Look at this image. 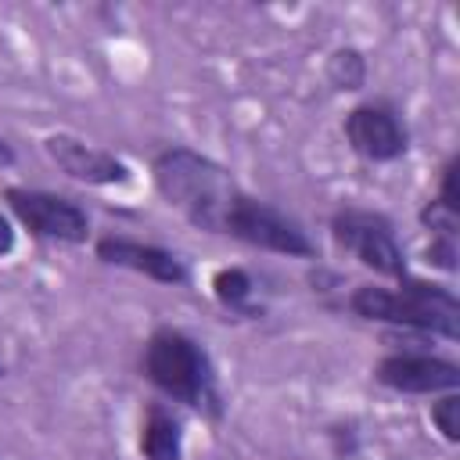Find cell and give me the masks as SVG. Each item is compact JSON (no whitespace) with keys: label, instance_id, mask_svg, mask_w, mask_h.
I'll use <instances>...</instances> for the list:
<instances>
[{"label":"cell","instance_id":"cell-1","mask_svg":"<svg viewBox=\"0 0 460 460\" xmlns=\"http://www.w3.org/2000/svg\"><path fill=\"white\" fill-rule=\"evenodd\" d=\"M140 374L169 402L187 406L205 420H223V392L216 363L194 334L180 327H155L140 352Z\"/></svg>","mask_w":460,"mask_h":460},{"label":"cell","instance_id":"cell-2","mask_svg":"<svg viewBox=\"0 0 460 460\" xmlns=\"http://www.w3.org/2000/svg\"><path fill=\"white\" fill-rule=\"evenodd\" d=\"M151 180L165 205H172L190 226L208 234L223 230V216L241 194L226 165L183 144H172L151 158Z\"/></svg>","mask_w":460,"mask_h":460},{"label":"cell","instance_id":"cell-3","mask_svg":"<svg viewBox=\"0 0 460 460\" xmlns=\"http://www.w3.org/2000/svg\"><path fill=\"white\" fill-rule=\"evenodd\" d=\"M349 309L359 320L388 323L395 331L431 334V338H446V341L460 338V298L453 295V288H446L438 280L402 277V280H395V288L359 284L349 291Z\"/></svg>","mask_w":460,"mask_h":460},{"label":"cell","instance_id":"cell-4","mask_svg":"<svg viewBox=\"0 0 460 460\" xmlns=\"http://www.w3.org/2000/svg\"><path fill=\"white\" fill-rule=\"evenodd\" d=\"M219 234L234 237V241H241V244L273 252V255L305 259V262H316V259H320L316 241L309 237V230H305L295 216L280 212L277 205H270V201H262V198H255V194H248V190H241V194L230 201Z\"/></svg>","mask_w":460,"mask_h":460},{"label":"cell","instance_id":"cell-5","mask_svg":"<svg viewBox=\"0 0 460 460\" xmlns=\"http://www.w3.org/2000/svg\"><path fill=\"white\" fill-rule=\"evenodd\" d=\"M331 237L345 255H352L374 277H381V280L410 277L406 252H402V244L395 237V226L385 212L359 208V205H341L331 216Z\"/></svg>","mask_w":460,"mask_h":460},{"label":"cell","instance_id":"cell-6","mask_svg":"<svg viewBox=\"0 0 460 460\" xmlns=\"http://www.w3.org/2000/svg\"><path fill=\"white\" fill-rule=\"evenodd\" d=\"M4 201H7L11 219L40 241H50V244H86L90 241V216L75 198L40 190V187H7Z\"/></svg>","mask_w":460,"mask_h":460},{"label":"cell","instance_id":"cell-7","mask_svg":"<svg viewBox=\"0 0 460 460\" xmlns=\"http://www.w3.org/2000/svg\"><path fill=\"white\" fill-rule=\"evenodd\" d=\"M345 144L370 165L399 162L410 151V129L392 101H359L341 122Z\"/></svg>","mask_w":460,"mask_h":460},{"label":"cell","instance_id":"cell-8","mask_svg":"<svg viewBox=\"0 0 460 460\" xmlns=\"http://www.w3.org/2000/svg\"><path fill=\"white\" fill-rule=\"evenodd\" d=\"M370 374L381 388L399 395H446L460 388V367L428 349H392Z\"/></svg>","mask_w":460,"mask_h":460},{"label":"cell","instance_id":"cell-9","mask_svg":"<svg viewBox=\"0 0 460 460\" xmlns=\"http://www.w3.org/2000/svg\"><path fill=\"white\" fill-rule=\"evenodd\" d=\"M93 255L104 266H119L129 273H140L162 288H183L190 284V266L180 252L151 244V241H137V237H122V234H104L93 241Z\"/></svg>","mask_w":460,"mask_h":460},{"label":"cell","instance_id":"cell-10","mask_svg":"<svg viewBox=\"0 0 460 460\" xmlns=\"http://www.w3.org/2000/svg\"><path fill=\"white\" fill-rule=\"evenodd\" d=\"M43 147H47L50 162L65 176H72V180H79L86 187H126L133 180L129 162H122L115 151L86 144V140H79L72 133H54V137L43 140Z\"/></svg>","mask_w":460,"mask_h":460},{"label":"cell","instance_id":"cell-11","mask_svg":"<svg viewBox=\"0 0 460 460\" xmlns=\"http://www.w3.org/2000/svg\"><path fill=\"white\" fill-rule=\"evenodd\" d=\"M137 449L144 460H183V420L165 402H147L140 417Z\"/></svg>","mask_w":460,"mask_h":460},{"label":"cell","instance_id":"cell-12","mask_svg":"<svg viewBox=\"0 0 460 460\" xmlns=\"http://www.w3.org/2000/svg\"><path fill=\"white\" fill-rule=\"evenodd\" d=\"M212 298L226 309V313H241V316H255V277L244 266H219L208 280Z\"/></svg>","mask_w":460,"mask_h":460},{"label":"cell","instance_id":"cell-13","mask_svg":"<svg viewBox=\"0 0 460 460\" xmlns=\"http://www.w3.org/2000/svg\"><path fill=\"white\" fill-rule=\"evenodd\" d=\"M323 75L334 90L341 93H356L367 86V75H370V65H367V54L359 47H334L327 54V65H323Z\"/></svg>","mask_w":460,"mask_h":460},{"label":"cell","instance_id":"cell-14","mask_svg":"<svg viewBox=\"0 0 460 460\" xmlns=\"http://www.w3.org/2000/svg\"><path fill=\"white\" fill-rule=\"evenodd\" d=\"M420 226L428 230V237H460V212L442 205V201H424V208L417 212Z\"/></svg>","mask_w":460,"mask_h":460},{"label":"cell","instance_id":"cell-15","mask_svg":"<svg viewBox=\"0 0 460 460\" xmlns=\"http://www.w3.org/2000/svg\"><path fill=\"white\" fill-rule=\"evenodd\" d=\"M431 424L438 428V435H442L449 446L460 442V395H456V392L435 395V402H431Z\"/></svg>","mask_w":460,"mask_h":460},{"label":"cell","instance_id":"cell-16","mask_svg":"<svg viewBox=\"0 0 460 460\" xmlns=\"http://www.w3.org/2000/svg\"><path fill=\"white\" fill-rule=\"evenodd\" d=\"M424 262L435 270L453 273L456 270V237H431L424 248Z\"/></svg>","mask_w":460,"mask_h":460},{"label":"cell","instance_id":"cell-17","mask_svg":"<svg viewBox=\"0 0 460 460\" xmlns=\"http://www.w3.org/2000/svg\"><path fill=\"white\" fill-rule=\"evenodd\" d=\"M456 172H460V155H449V158H446V165H442V172H438V194H435V201H442V205H449V208H456V212H460Z\"/></svg>","mask_w":460,"mask_h":460},{"label":"cell","instance_id":"cell-18","mask_svg":"<svg viewBox=\"0 0 460 460\" xmlns=\"http://www.w3.org/2000/svg\"><path fill=\"white\" fill-rule=\"evenodd\" d=\"M18 244V226L11 219V212H0V259H7Z\"/></svg>","mask_w":460,"mask_h":460},{"label":"cell","instance_id":"cell-19","mask_svg":"<svg viewBox=\"0 0 460 460\" xmlns=\"http://www.w3.org/2000/svg\"><path fill=\"white\" fill-rule=\"evenodd\" d=\"M14 162H18V151H14V144L0 137V169H11Z\"/></svg>","mask_w":460,"mask_h":460},{"label":"cell","instance_id":"cell-20","mask_svg":"<svg viewBox=\"0 0 460 460\" xmlns=\"http://www.w3.org/2000/svg\"><path fill=\"white\" fill-rule=\"evenodd\" d=\"M4 374H7V370H4V363H0V377H4Z\"/></svg>","mask_w":460,"mask_h":460}]
</instances>
